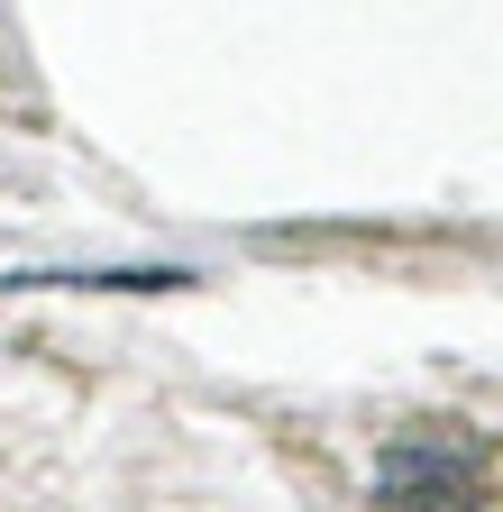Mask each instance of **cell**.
Here are the masks:
<instances>
[{
    "instance_id": "1",
    "label": "cell",
    "mask_w": 503,
    "mask_h": 512,
    "mask_svg": "<svg viewBox=\"0 0 503 512\" xmlns=\"http://www.w3.org/2000/svg\"><path fill=\"white\" fill-rule=\"evenodd\" d=\"M375 494L394 512H476L485 458H476V439L458 421H412V430H394L385 467H375Z\"/></svg>"
}]
</instances>
